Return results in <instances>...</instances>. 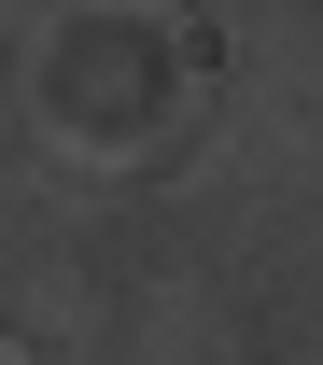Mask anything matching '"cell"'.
<instances>
[{
    "label": "cell",
    "instance_id": "1",
    "mask_svg": "<svg viewBox=\"0 0 323 365\" xmlns=\"http://www.w3.org/2000/svg\"><path fill=\"white\" fill-rule=\"evenodd\" d=\"M0 365H43V351H29V337H14V323H0Z\"/></svg>",
    "mask_w": 323,
    "mask_h": 365
}]
</instances>
